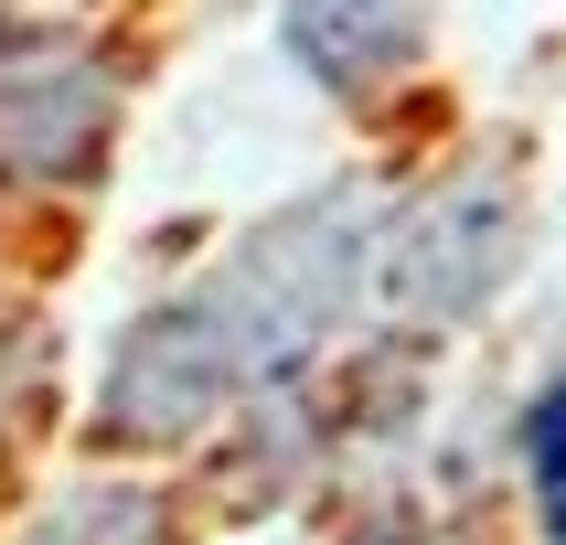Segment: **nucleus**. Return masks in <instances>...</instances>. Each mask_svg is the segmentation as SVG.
Segmentation results:
<instances>
[{
    "mask_svg": "<svg viewBox=\"0 0 566 545\" xmlns=\"http://www.w3.org/2000/svg\"><path fill=\"white\" fill-rule=\"evenodd\" d=\"M364 268H375V203L353 182L268 214L203 289H182V300H160V311L128 321L118 364L96 385V428L128 439V449H182L247 385L289 375L364 300Z\"/></svg>",
    "mask_w": 566,
    "mask_h": 545,
    "instance_id": "obj_1",
    "label": "nucleus"
},
{
    "mask_svg": "<svg viewBox=\"0 0 566 545\" xmlns=\"http://www.w3.org/2000/svg\"><path fill=\"white\" fill-rule=\"evenodd\" d=\"M513 247H524V192L481 160V171H449L428 203H407V224L385 235L375 268H385V300L396 311L460 321L513 279Z\"/></svg>",
    "mask_w": 566,
    "mask_h": 545,
    "instance_id": "obj_2",
    "label": "nucleus"
},
{
    "mask_svg": "<svg viewBox=\"0 0 566 545\" xmlns=\"http://www.w3.org/2000/svg\"><path fill=\"white\" fill-rule=\"evenodd\" d=\"M118 128V96L107 75L75 54H22L0 75V171H32V182H64L86 171L96 139Z\"/></svg>",
    "mask_w": 566,
    "mask_h": 545,
    "instance_id": "obj_3",
    "label": "nucleus"
},
{
    "mask_svg": "<svg viewBox=\"0 0 566 545\" xmlns=\"http://www.w3.org/2000/svg\"><path fill=\"white\" fill-rule=\"evenodd\" d=\"M289 64L332 96H375L428 54V0H279Z\"/></svg>",
    "mask_w": 566,
    "mask_h": 545,
    "instance_id": "obj_4",
    "label": "nucleus"
},
{
    "mask_svg": "<svg viewBox=\"0 0 566 545\" xmlns=\"http://www.w3.org/2000/svg\"><path fill=\"white\" fill-rule=\"evenodd\" d=\"M524 481H535L545 535L566 545V385H545V396H535V417H524Z\"/></svg>",
    "mask_w": 566,
    "mask_h": 545,
    "instance_id": "obj_5",
    "label": "nucleus"
},
{
    "mask_svg": "<svg viewBox=\"0 0 566 545\" xmlns=\"http://www.w3.org/2000/svg\"><path fill=\"white\" fill-rule=\"evenodd\" d=\"M150 535H160V513L139 492H107V503H75L43 524V545H150Z\"/></svg>",
    "mask_w": 566,
    "mask_h": 545,
    "instance_id": "obj_6",
    "label": "nucleus"
},
{
    "mask_svg": "<svg viewBox=\"0 0 566 545\" xmlns=\"http://www.w3.org/2000/svg\"><path fill=\"white\" fill-rule=\"evenodd\" d=\"M385 545H417V535H385Z\"/></svg>",
    "mask_w": 566,
    "mask_h": 545,
    "instance_id": "obj_7",
    "label": "nucleus"
}]
</instances>
